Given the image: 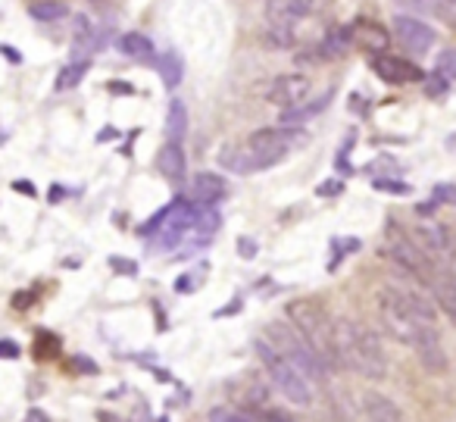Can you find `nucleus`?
Wrapping results in <instances>:
<instances>
[{
	"mask_svg": "<svg viewBox=\"0 0 456 422\" xmlns=\"http://www.w3.org/2000/svg\"><path fill=\"white\" fill-rule=\"evenodd\" d=\"M331 0H269L266 22H313L329 13Z\"/></svg>",
	"mask_w": 456,
	"mask_h": 422,
	"instance_id": "8",
	"label": "nucleus"
},
{
	"mask_svg": "<svg viewBox=\"0 0 456 422\" xmlns=\"http://www.w3.org/2000/svg\"><path fill=\"white\" fill-rule=\"evenodd\" d=\"M263 338H266L269 344L281 353V357L291 360V363L297 366L310 382H322L325 378V372H329L325 369V363L316 357V351L306 344V338L291 326V322H269L266 332H263Z\"/></svg>",
	"mask_w": 456,
	"mask_h": 422,
	"instance_id": "6",
	"label": "nucleus"
},
{
	"mask_svg": "<svg viewBox=\"0 0 456 422\" xmlns=\"http://www.w3.org/2000/svg\"><path fill=\"white\" fill-rule=\"evenodd\" d=\"M435 203H456V185H437Z\"/></svg>",
	"mask_w": 456,
	"mask_h": 422,
	"instance_id": "29",
	"label": "nucleus"
},
{
	"mask_svg": "<svg viewBox=\"0 0 456 422\" xmlns=\"http://www.w3.org/2000/svg\"><path fill=\"white\" fill-rule=\"evenodd\" d=\"M335 338H338V357L341 369H354L362 378H385L387 376V357L381 351L375 332L350 319H335Z\"/></svg>",
	"mask_w": 456,
	"mask_h": 422,
	"instance_id": "3",
	"label": "nucleus"
},
{
	"mask_svg": "<svg viewBox=\"0 0 456 422\" xmlns=\"http://www.w3.org/2000/svg\"><path fill=\"white\" fill-rule=\"evenodd\" d=\"M350 47H354V41H350L347 26H331L329 32H325L313 47H306V51H313L310 54L313 60H338V57H344Z\"/></svg>",
	"mask_w": 456,
	"mask_h": 422,
	"instance_id": "15",
	"label": "nucleus"
},
{
	"mask_svg": "<svg viewBox=\"0 0 456 422\" xmlns=\"http://www.w3.org/2000/svg\"><path fill=\"white\" fill-rule=\"evenodd\" d=\"M28 13L38 22H57L63 16H69V7H66L63 0H35L32 7H28Z\"/></svg>",
	"mask_w": 456,
	"mask_h": 422,
	"instance_id": "23",
	"label": "nucleus"
},
{
	"mask_svg": "<svg viewBox=\"0 0 456 422\" xmlns=\"http://www.w3.org/2000/svg\"><path fill=\"white\" fill-rule=\"evenodd\" d=\"M238 253H241L244 260H254L256 257V244H254V241H248V238H241V241H238Z\"/></svg>",
	"mask_w": 456,
	"mask_h": 422,
	"instance_id": "31",
	"label": "nucleus"
},
{
	"mask_svg": "<svg viewBox=\"0 0 456 422\" xmlns=\"http://www.w3.org/2000/svg\"><path fill=\"white\" fill-rule=\"evenodd\" d=\"M394 35H397V41L406 47V51L412 54H425L435 47L437 41V32L428 26L425 20H419V16L412 13H397L394 16Z\"/></svg>",
	"mask_w": 456,
	"mask_h": 422,
	"instance_id": "9",
	"label": "nucleus"
},
{
	"mask_svg": "<svg viewBox=\"0 0 456 422\" xmlns=\"http://www.w3.org/2000/svg\"><path fill=\"white\" fill-rule=\"evenodd\" d=\"M362 422H406V416L400 413V407L391 397L369 391V394H362Z\"/></svg>",
	"mask_w": 456,
	"mask_h": 422,
	"instance_id": "17",
	"label": "nucleus"
},
{
	"mask_svg": "<svg viewBox=\"0 0 456 422\" xmlns=\"http://www.w3.org/2000/svg\"><path fill=\"white\" fill-rule=\"evenodd\" d=\"M13 188L22 191V194H28V197H35V185L32 182H13Z\"/></svg>",
	"mask_w": 456,
	"mask_h": 422,
	"instance_id": "35",
	"label": "nucleus"
},
{
	"mask_svg": "<svg viewBox=\"0 0 456 422\" xmlns=\"http://www.w3.org/2000/svg\"><path fill=\"white\" fill-rule=\"evenodd\" d=\"M157 170H159V176L169 178V182H182L188 163H184V151H182V145H178V141H166V145L159 147Z\"/></svg>",
	"mask_w": 456,
	"mask_h": 422,
	"instance_id": "18",
	"label": "nucleus"
},
{
	"mask_svg": "<svg viewBox=\"0 0 456 422\" xmlns=\"http://www.w3.org/2000/svg\"><path fill=\"white\" fill-rule=\"evenodd\" d=\"M310 91H313L310 76H304V72H288V76H279L273 82V88H269V103L281 107V113H285V110H294L304 101H310Z\"/></svg>",
	"mask_w": 456,
	"mask_h": 422,
	"instance_id": "10",
	"label": "nucleus"
},
{
	"mask_svg": "<svg viewBox=\"0 0 456 422\" xmlns=\"http://www.w3.org/2000/svg\"><path fill=\"white\" fill-rule=\"evenodd\" d=\"M157 72L163 76L166 88H178V85H182V72H184L182 57H178L175 51H163L157 57Z\"/></svg>",
	"mask_w": 456,
	"mask_h": 422,
	"instance_id": "21",
	"label": "nucleus"
},
{
	"mask_svg": "<svg viewBox=\"0 0 456 422\" xmlns=\"http://www.w3.org/2000/svg\"><path fill=\"white\" fill-rule=\"evenodd\" d=\"M300 141H304V135H297V128L269 126V128H256V132H250L248 145H250V151H254V157L260 160L263 170H269V166L281 163V160H285L288 153L300 145Z\"/></svg>",
	"mask_w": 456,
	"mask_h": 422,
	"instance_id": "7",
	"label": "nucleus"
},
{
	"mask_svg": "<svg viewBox=\"0 0 456 422\" xmlns=\"http://www.w3.org/2000/svg\"><path fill=\"white\" fill-rule=\"evenodd\" d=\"M88 70V60H78L76 66H66L63 70V79L57 82V88H72V85L82 82V72Z\"/></svg>",
	"mask_w": 456,
	"mask_h": 422,
	"instance_id": "27",
	"label": "nucleus"
},
{
	"mask_svg": "<svg viewBox=\"0 0 456 422\" xmlns=\"http://www.w3.org/2000/svg\"><path fill=\"white\" fill-rule=\"evenodd\" d=\"M119 51L126 54L128 60H134V63H151V60H157V54H153V41L147 38V35H141V32L122 35Z\"/></svg>",
	"mask_w": 456,
	"mask_h": 422,
	"instance_id": "20",
	"label": "nucleus"
},
{
	"mask_svg": "<svg viewBox=\"0 0 456 422\" xmlns=\"http://www.w3.org/2000/svg\"><path fill=\"white\" fill-rule=\"evenodd\" d=\"M375 191H391V194H410V185L406 182H387V178H375Z\"/></svg>",
	"mask_w": 456,
	"mask_h": 422,
	"instance_id": "28",
	"label": "nucleus"
},
{
	"mask_svg": "<svg viewBox=\"0 0 456 422\" xmlns=\"http://www.w3.org/2000/svg\"><path fill=\"white\" fill-rule=\"evenodd\" d=\"M4 54H7V60H10V63H20V54H16V47H4Z\"/></svg>",
	"mask_w": 456,
	"mask_h": 422,
	"instance_id": "37",
	"label": "nucleus"
},
{
	"mask_svg": "<svg viewBox=\"0 0 456 422\" xmlns=\"http://www.w3.org/2000/svg\"><path fill=\"white\" fill-rule=\"evenodd\" d=\"M254 347H256V353H260L263 366L269 369V378H273L275 388H279L291 403H297V407H313V382L310 378H306L304 372L291 363V360L281 357V353L275 351L263 335L260 338H254Z\"/></svg>",
	"mask_w": 456,
	"mask_h": 422,
	"instance_id": "5",
	"label": "nucleus"
},
{
	"mask_svg": "<svg viewBox=\"0 0 456 422\" xmlns=\"http://www.w3.org/2000/svg\"><path fill=\"white\" fill-rule=\"evenodd\" d=\"M22 422H51V416L45 413V410H38V407H32L26 416H22Z\"/></svg>",
	"mask_w": 456,
	"mask_h": 422,
	"instance_id": "32",
	"label": "nucleus"
},
{
	"mask_svg": "<svg viewBox=\"0 0 456 422\" xmlns=\"http://www.w3.org/2000/svg\"><path fill=\"white\" fill-rule=\"evenodd\" d=\"M341 191V185L338 182H329V185H319V194H338Z\"/></svg>",
	"mask_w": 456,
	"mask_h": 422,
	"instance_id": "36",
	"label": "nucleus"
},
{
	"mask_svg": "<svg viewBox=\"0 0 456 422\" xmlns=\"http://www.w3.org/2000/svg\"><path fill=\"white\" fill-rule=\"evenodd\" d=\"M385 253L397 263V269H403L406 276H412L416 282H422L428 288L431 276L441 263L425 251L422 244L416 241V235L400 228L394 219H387V228H385Z\"/></svg>",
	"mask_w": 456,
	"mask_h": 422,
	"instance_id": "4",
	"label": "nucleus"
},
{
	"mask_svg": "<svg viewBox=\"0 0 456 422\" xmlns=\"http://www.w3.org/2000/svg\"><path fill=\"white\" fill-rule=\"evenodd\" d=\"M266 4H269V0H266Z\"/></svg>",
	"mask_w": 456,
	"mask_h": 422,
	"instance_id": "39",
	"label": "nucleus"
},
{
	"mask_svg": "<svg viewBox=\"0 0 456 422\" xmlns=\"http://www.w3.org/2000/svg\"><path fill=\"white\" fill-rule=\"evenodd\" d=\"M428 291H431V297H435L437 310L450 319V326H456V276L447 263H441L435 269V276H431V282H428Z\"/></svg>",
	"mask_w": 456,
	"mask_h": 422,
	"instance_id": "13",
	"label": "nucleus"
},
{
	"mask_svg": "<svg viewBox=\"0 0 456 422\" xmlns=\"http://www.w3.org/2000/svg\"><path fill=\"white\" fill-rule=\"evenodd\" d=\"M209 422H260V416L250 410V413H244V410H235V407H216L209 410Z\"/></svg>",
	"mask_w": 456,
	"mask_h": 422,
	"instance_id": "25",
	"label": "nucleus"
},
{
	"mask_svg": "<svg viewBox=\"0 0 456 422\" xmlns=\"http://www.w3.org/2000/svg\"><path fill=\"white\" fill-rule=\"evenodd\" d=\"M0 357L16 360V357H20V344H16V341H10V338H4V341H0Z\"/></svg>",
	"mask_w": 456,
	"mask_h": 422,
	"instance_id": "30",
	"label": "nucleus"
},
{
	"mask_svg": "<svg viewBox=\"0 0 456 422\" xmlns=\"http://www.w3.org/2000/svg\"><path fill=\"white\" fill-rule=\"evenodd\" d=\"M110 266H113V269H119V272H128V276H134V272H138V266H134L132 260H110Z\"/></svg>",
	"mask_w": 456,
	"mask_h": 422,
	"instance_id": "33",
	"label": "nucleus"
},
{
	"mask_svg": "<svg viewBox=\"0 0 456 422\" xmlns=\"http://www.w3.org/2000/svg\"><path fill=\"white\" fill-rule=\"evenodd\" d=\"M329 101H331V91H329V95H322V97H310V101H304L300 107H294V110H285V113H281V126H291V128L304 126V122H310L313 116L322 113V110L329 107Z\"/></svg>",
	"mask_w": 456,
	"mask_h": 422,
	"instance_id": "19",
	"label": "nucleus"
},
{
	"mask_svg": "<svg viewBox=\"0 0 456 422\" xmlns=\"http://www.w3.org/2000/svg\"><path fill=\"white\" fill-rule=\"evenodd\" d=\"M441 22H447V26H453L456 29V4H450L447 10H441V16H437Z\"/></svg>",
	"mask_w": 456,
	"mask_h": 422,
	"instance_id": "34",
	"label": "nucleus"
},
{
	"mask_svg": "<svg viewBox=\"0 0 456 422\" xmlns=\"http://www.w3.org/2000/svg\"><path fill=\"white\" fill-rule=\"evenodd\" d=\"M435 72L444 82H456V51H444L435 63Z\"/></svg>",
	"mask_w": 456,
	"mask_h": 422,
	"instance_id": "26",
	"label": "nucleus"
},
{
	"mask_svg": "<svg viewBox=\"0 0 456 422\" xmlns=\"http://www.w3.org/2000/svg\"><path fill=\"white\" fill-rule=\"evenodd\" d=\"M379 316L387 335L400 344L412 347L425 369L435 376L447 372V353H444L441 335L435 326V310L428 307V301H422L416 291L387 285L379 297Z\"/></svg>",
	"mask_w": 456,
	"mask_h": 422,
	"instance_id": "1",
	"label": "nucleus"
},
{
	"mask_svg": "<svg viewBox=\"0 0 456 422\" xmlns=\"http://www.w3.org/2000/svg\"><path fill=\"white\" fill-rule=\"evenodd\" d=\"M400 7H406L410 13H428V16H441V10H447L456 0H397Z\"/></svg>",
	"mask_w": 456,
	"mask_h": 422,
	"instance_id": "24",
	"label": "nucleus"
},
{
	"mask_svg": "<svg viewBox=\"0 0 456 422\" xmlns=\"http://www.w3.org/2000/svg\"><path fill=\"white\" fill-rule=\"evenodd\" d=\"M444 145H447V151H450V153H456V132H453V135H447V141H444Z\"/></svg>",
	"mask_w": 456,
	"mask_h": 422,
	"instance_id": "38",
	"label": "nucleus"
},
{
	"mask_svg": "<svg viewBox=\"0 0 456 422\" xmlns=\"http://www.w3.org/2000/svg\"><path fill=\"white\" fill-rule=\"evenodd\" d=\"M219 166L225 172H235V176H250V172H263L260 160L254 157V151H250V145L244 141V145H225L219 151Z\"/></svg>",
	"mask_w": 456,
	"mask_h": 422,
	"instance_id": "14",
	"label": "nucleus"
},
{
	"mask_svg": "<svg viewBox=\"0 0 456 422\" xmlns=\"http://www.w3.org/2000/svg\"><path fill=\"white\" fill-rule=\"evenodd\" d=\"M372 70L379 79H385L387 85H410V82H422L425 72L419 66H412L410 60L391 57V54H379L372 57Z\"/></svg>",
	"mask_w": 456,
	"mask_h": 422,
	"instance_id": "12",
	"label": "nucleus"
},
{
	"mask_svg": "<svg viewBox=\"0 0 456 422\" xmlns=\"http://www.w3.org/2000/svg\"><path fill=\"white\" fill-rule=\"evenodd\" d=\"M225 194H228V182L219 172H197L194 182H191V197H194V203H200V207H213V203H219Z\"/></svg>",
	"mask_w": 456,
	"mask_h": 422,
	"instance_id": "16",
	"label": "nucleus"
},
{
	"mask_svg": "<svg viewBox=\"0 0 456 422\" xmlns=\"http://www.w3.org/2000/svg\"><path fill=\"white\" fill-rule=\"evenodd\" d=\"M285 316L294 328L306 338V344L316 351V357L325 363L329 372L341 369V357H338V338H335V319L329 310L316 301V297H297L285 307Z\"/></svg>",
	"mask_w": 456,
	"mask_h": 422,
	"instance_id": "2",
	"label": "nucleus"
},
{
	"mask_svg": "<svg viewBox=\"0 0 456 422\" xmlns=\"http://www.w3.org/2000/svg\"><path fill=\"white\" fill-rule=\"evenodd\" d=\"M166 132H169V141H178L182 145L184 135H188V110H184V103L172 101L169 103V116H166Z\"/></svg>",
	"mask_w": 456,
	"mask_h": 422,
	"instance_id": "22",
	"label": "nucleus"
},
{
	"mask_svg": "<svg viewBox=\"0 0 456 422\" xmlns=\"http://www.w3.org/2000/svg\"><path fill=\"white\" fill-rule=\"evenodd\" d=\"M347 32H350V41H354L356 51H366V54H372V57L385 54L387 45H391V35H387V29L381 26V22H375V20H366V16L350 22Z\"/></svg>",
	"mask_w": 456,
	"mask_h": 422,
	"instance_id": "11",
	"label": "nucleus"
}]
</instances>
